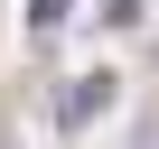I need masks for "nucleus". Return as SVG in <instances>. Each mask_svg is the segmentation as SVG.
<instances>
[{
    "instance_id": "nucleus-1",
    "label": "nucleus",
    "mask_w": 159,
    "mask_h": 149,
    "mask_svg": "<svg viewBox=\"0 0 159 149\" xmlns=\"http://www.w3.org/2000/svg\"><path fill=\"white\" fill-rule=\"evenodd\" d=\"M112 93H122L112 74H75V84L56 93V121H66V130H94V121L112 112Z\"/></svg>"
},
{
    "instance_id": "nucleus-2",
    "label": "nucleus",
    "mask_w": 159,
    "mask_h": 149,
    "mask_svg": "<svg viewBox=\"0 0 159 149\" xmlns=\"http://www.w3.org/2000/svg\"><path fill=\"white\" fill-rule=\"evenodd\" d=\"M66 10H75V0H28V28H38V37H47V28H56V19H66Z\"/></svg>"
}]
</instances>
